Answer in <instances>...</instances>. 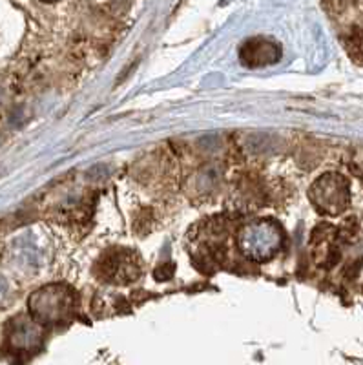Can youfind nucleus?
I'll return each instance as SVG.
<instances>
[{"instance_id": "obj_7", "label": "nucleus", "mask_w": 363, "mask_h": 365, "mask_svg": "<svg viewBox=\"0 0 363 365\" xmlns=\"http://www.w3.org/2000/svg\"><path fill=\"white\" fill-rule=\"evenodd\" d=\"M4 292H6V282L2 278H0V298L4 296Z\"/></svg>"}, {"instance_id": "obj_1", "label": "nucleus", "mask_w": 363, "mask_h": 365, "mask_svg": "<svg viewBox=\"0 0 363 365\" xmlns=\"http://www.w3.org/2000/svg\"><path fill=\"white\" fill-rule=\"evenodd\" d=\"M29 311L42 325L66 324L75 311V296L64 285L42 287L29 298Z\"/></svg>"}, {"instance_id": "obj_3", "label": "nucleus", "mask_w": 363, "mask_h": 365, "mask_svg": "<svg viewBox=\"0 0 363 365\" xmlns=\"http://www.w3.org/2000/svg\"><path fill=\"white\" fill-rule=\"evenodd\" d=\"M310 200L323 214H339L349 203V187L342 175L329 174L319 178L310 188Z\"/></svg>"}, {"instance_id": "obj_5", "label": "nucleus", "mask_w": 363, "mask_h": 365, "mask_svg": "<svg viewBox=\"0 0 363 365\" xmlns=\"http://www.w3.org/2000/svg\"><path fill=\"white\" fill-rule=\"evenodd\" d=\"M101 274L106 276L110 282L128 283L139 276L140 265L137 262L136 254L126 252V250H113L103 257Z\"/></svg>"}, {"instance_id": "obj_6", "label": "nucleus", "mask_w": 363, "mask_h": 365, "mask_svg": "<svg viewBox=\"0 0 363 365\" xmlns=\"http://www.w3.org/2000/svg\"><path fill=\"white\" fill-rule=\"evenodd\" d=\"M281 57V48L267 38H252L241 48V63L250 68L267 66L277 63Z\"/></svg>"}, {"instance_id": "obj_4", "label": "nucleus", "mask_w": 363, "mask_h": 365, "mask_svg": "<svg viewBox=\"0 0 363 365\" xmlns=\"http://www.w3.org/2000/svg\"><path fill=\"white\" fill-rule=\"evenodd\" d=\"M42 331L37 319L19 316L8 325V344L15 353H35L41 347Z\"/></svg>"}, {"instance_id": "obj_2", "label": "nucleus", "mask_w": 363, "mask_h": 365, "mask_svg": "<svg viewBox=\"0 0 363 365\" xmlns=\"http://www.w3.org/2000/svg\"><path fill=\"white\" fill-rule=\"evenodd\" d=\"M281 245H283V232L280 225L272 221L248 223L240 232L241 252L256 262H265L272 257Z\"/></svg>"}]
</instances>
